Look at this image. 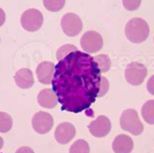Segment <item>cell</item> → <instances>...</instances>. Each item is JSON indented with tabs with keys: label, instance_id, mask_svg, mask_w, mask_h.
Returning <instances> with one entry per match:
<instances>
[{
	"label": "cell",
	"instance_id": "cell-1",
	"mask_svg": "<svg viewBox=\"0 0 154 153\" xmlns=\"http://www.w3.org/2000/svg\"><path fill=\"white\" fill-rule=\"evenodd\" d=\"M100 71L94 57L76 50L55 66L53 90L62 109L72 113L87 110L98 97Z\"/></svg>",
	"mask_w": 154,
	"mask_h": 153
},
{
	"label": "cell",
	"instance_id": "cell-10",
	"mask_svg": "<svg viewBox=\"0 0 154 153\" xmlns=\"http://www.w3.org/2000/svg\"><path fill=\"white\" fill-rule=\"evenodd\" d=\"M76 134L75 127L68 122H63L60 124L56 129L55 138L60 144H66L73 139Z\"/></svg>",
	"mask_w": 154,
	"mask_h": 153
},
{
	"label": "cell",
	"instance_id": "cell-20",
	"mask_svg": "<svg viewBox=\"0 0 154 153\" xmlns=\"http://www.w3.org/2000/svg\"><path fill=\"white\" fill-rule=\"evenodd\" d=\"M77 48L72 45V44H66V45H63L62 47H60L58 51H57V59L60 61L63 60L64 57H66L67 55H69L71 52L76 51Z\"/></svg>",
	"mask_w": 154,
	"mask_h": 153
},
{
	"label": "cell",
	"instance_id": "cell-21",
	"mask_svg": "<svg viewBox=\"0 0 154 153\" xmlns=\"http://www.w3.org/2000/svg\"><path fill=\"white\" fill-rule=\"evenodd\" d=\"M123 6L128 11H135L140 6L141 0H122Z\"/></svg>",
	"mask_w": 154,
	"mask_h": 153
},
{
	"label": "cell",
	"instance_id": "cell-6",
	"mask_svg": "<svg viewBox=\"0 0 154 153\" xmlns=\"http://www.w3.org/2000/svg\"><path fill=\"white\" fill-rule=\"evenodd\" d=\"M80 44L84 52L86 53H95L103 48V39L99 33L95 31H86L81 37Z\"/></svg>",
	"mask_w": 154,
	"mask_h": 153
},
{
	"label": "cell",
	"instance_id": "cell-17",
	"mask_svg": "<svg viewBox=\"0 0 154 153\" xmlns=\"http://www.w3.org/2000/svg\"><path fill=\"white\" fill-rule=\"evenodd\" d=\"M69 153H90L89 143L84 139H78L70 146Z\"/></svg>",
	"mask_w": 154,
	"mask_h": 153
},
{
	"label": "cell",
	"instance_id": "cell-4",
	"mask_svg": "<svg viewBox=\"0 0 154 153\" xmlns=\"http://www.w3.org/2000/svg\"><path fill=\"white\" fill-rule=\"evenodd\" d=\"M147 75V69L143 64L139 62L130 63L125 70L126 80L134 86H140L143 83L145 76Z\"/></svg>",
	"mask_w": 154,
	"mask_h": 153
},
{
	"label": "cell",
	"instance_id": "cell-16",
	"mask_svg": "<svg viewBox=\"0 0 154 153\" xmlns=\"http://www.w3.org/2000/svg\"><path fill=\"white\" fill-rule=\"evenodd\" d=\"M94 60L97 63V65H98L100 73H106V72L110 70L111 61H110V58H109L107 55H105V54L97 55L94 57Z\"/></svg>",
	"mask_w": 154,
	"mask_h": 153
},
{
	"label": "cell",
	"instance_id": "cell-5",
	"mask_svg": "<svg viewBox=\"0 0 154 153\" xmlns=\"http://www.w3.org/2000/svg\"><path fill=\"white\" fill-rule=\"evenodd\" d=\"M22 27L27 31H38L43 24V15L37 9H27L21 17Z\"/></svg>",
	"mask_w": 154,
	"mask_h": 153
},
{
	"label": "cell",
	"instance_id": "cell-7",
	"mask_svg": "<svg viewBox=\"0 0 154 153\" xmlns=\"http://www.w3.org/2000/svg\"><path fill=\"white\" fill-rule=\"evenodd\" d=\"M63 31L68 37H76L82 31L83 24L79 16L74 13H67L60 21Z\"/></svg>",
	"mask_w": 154,
	"mask_h": 153
},
{
	"label": "cell",
	"instance_id": "cell-19",
	"mask_svg": "<svg viewBox=\"0 0 154 153\" xmlns=\"http://www.w3.org/2000/svg\"><path fill=\"white\" fill-rule=\"evenodd\" d=\"M43 4L47 10L51 12H58L63 8L66 0H43Z\"/></svg>",
	"mask_w": 154,
	"mask_h": 153
},
{
	"label": "cell",
	"instance_id": "cell-9",
	"mask_svg": "<svg viewBox=\"0 0 154 153\" xmlns=\"http://www.w3.org/2000/svg\"><path fill=\"white\" fill-rule=\"evenodd\" d=\"M89 132L96 138H103L107 135L111 130V122L106 116L100 115L88 126Z\"/></svg>",
	"mask_w": 154,
	"mask_h": 153
},
{
	"label": "cell",
	"instance_id": "cell-22",
	"mask_svg": "<svg viewBox=\"0 0 154 153\" xmlns=\"http://www.w3.org/2000/svg\"><path fill=\"white\" fill-rule=\"evenodd\" d=\"M108 88H109L108 80L105 79L104 76H102V78H100V82L98 97H102V96H104L105 94H106V92L108 91Z\"/></svg>",
	"mask_w": 154,
	"mask_h": 153
},
{
	"label": "cell",
	"instance_id": "cell-12",
	"mask_svg": "<svg viewBox=\"0 0 154 153\" xmlns=\"http://www.w3.org/2000/svg\"><path fill=\"white\" fill-rule=\"evenodd\" d=\"M114 153H131L134 149L133 139L127 135H119L112 142Z\"/></svg>",
	"mask_w": 154,
	"mask_h": 153
},
{
	"label": "cell",
	"instance_id": "cell-25",
	"mask_svg": "<svg viewBox=\"0 0 154 153\" xmlns=\"http://www.w3.org/2000/svg\"><path fill=\"white\" fill-rule=\"evenodd\" d=\"M5 19H6V15L5 12L3 11V9L0 8V27H1L4 23H5Z\"/></svg>",
	"mask_w": 154,
	"mask_h": 153
},
{
	"label": "cell",
	"instance_id": "cell-3",
	"mask_svg": "<svg viewBox=\"0 0 154 153\" xmlns=\"http://www.w3.org/2000/svg\"><path fill=\"white\" fill-rule=\"evenodd\" d=\"M120 127L134 135H140L143 132V125L135 109H127L123 112L120 117Z\"/></svg>",
	"mask_w": 154,
	"mask_h": 153
},
{
	"label": "cell",
	"instance_id": "cell-8",
	"mask_svg": "<svg viewBox=\"0 0 154 153\" xmlns=\"http://www.w3.org/2000/svg\"><path fill=\"white\" fill-rule=\"evenodd\" d=\"M31 124L32 128L36 132H38L40 135H44L52 130L53 125H54V120L49 113L44 111H39L34 114Z\"/></svg>",
	"mask_w": 154,
	"mask_h": 153
},
{
	"label": "cell",
	"instance_id": "cell-2",
	"mask_svg": "<svg viewBox=\"0 0 154 153\" xmlns=\"http://www.w3.org/2000/svg\"><path fill=\"white\" fill-rule=\"evenodd\" d=\"M125 34L131 42H143L149 35V26L143 19L133 18L125 27Z\"/></svg>",
	"mask_w": 154,
	"mask_h": 153
},
{
	"label": "cell",
	"instance_id": "cell-13",
	"mask_svg": "<svg viewBox=\"0 0 154 153\" xmlns=\"http://www.w3.org/2000/svg\"><path fill=\"white\" fill-rule=\"evenodd\" d=\"M15 82L16 84L23 88V90H27L30 88L34 84V78L33 74L29 69L23 68V69H20L17 73H16L15 76Z\"/></svg>",
	"mask_w": 154,
	"mask_h": 153
},
{
	"label": "cell",
	"instance_id": "cell-18",
	"mask_svg": "<svg viewBox=\"0 0 154 153\" xmlns=\"http://www.w3.org/2000/svg\"><path fill=\"white\" fill-rule=\"evenodd\" d=\"M12 126H13L12 117L5 112H0V132H9L12 129Z\"/></svg>",
	"mask_w": 154,
	"mask_h": 153
},
{
	"label": "cell",
	"instance_id": "cell-15",
	"mask_svg": "<svg viewBox=\"0 0 154 153\" xmlns=\"http://www.w3.org/2000/svg\"><path fill=\"white\" fill-rule=\"evenodd\" d=\"M141 116L149 125H154V100H148L141 107Z\"/></svg>",
	"mask_w": 154,
	"mask_h": 153
},
{
	"label": "cell",
	"instance_id": "cell-11",
	"mask_svg": "<svg viewBox=\"0 0 154 153\" xmlns=\"http://www.w3.org/2000/svg\"><path fill=\"white\" fill-rule=\"evenodd\" d=\"M55 74V65L52 62L44 61L40 63L36 68V75L37 79L43 84L52 83L53 78Z\"/></svg>",
	"mask_w": 154,
	"mask_h": 153
},
{
	"label": "cell",
	"instance_id": "cell-24",
	"mask_svg": "<svg viewBox=\"0 0 154 153\" xmlns=\"http://www.w3.org/2000/svg\"><path fill=\"white\" fill-rule=\"evenodd\" d=\"M16 153H34V151L32 150L30 147L23 146V147H20L19 149L16 151Z\"/></svg>",
	"mask_w": 154,
	"mask_h": 153
},
{
	"label": "cell",
	"instance_id": "cell-26",
	"mask_svg": "<svg viewBox=\"0 0 154 153\" xmlns=\"http://www.w3.org/2000/svg\"><path fill=\"white\" fill-rule=\"evenodd\" d=\"M3 144H4V142H3V138L0 136V150L2 149V147H3Z\"/></svg>",
	"mask_w": 154,
	"mask_h": 153
},
{
	"label": "cell",
	"instance_id": "cell-23",
	"mask_svg": "<svg viewBox=\"0 0 154 153\" xmlns=\"http://www.w3.org/2000/svg\"><path fill=\"white\" fill-rule=\"evenodd\" d=\"M146 88H147L149 93L154 95V75L152 76H150V79L148 80L147 84H146Z\"/></svg>",
	"mask_w": 154,
	"mask_h": 153
},
{
	"label": "cell",
	"instance_id": "cell-14",
	"mask_svg": "<svg viewBox=\"0 0 154 153\" xmlns=\"http://www.w3.org/2000/svg\"><path fill=\"white\" fill-rule=\"evenodd\" d=\"M37 101L40 106L48 109L54 108L59 102L55 91L51 88H45L40 91L37 95Z\"/></svg>",
	"mask_w": 154,
	"mask_h": 153
}]
</instances>
